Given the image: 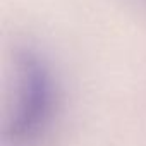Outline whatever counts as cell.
<instances>
[{
    "instance_id": "1",
    "label": "cell",
    "mask_w": 146,
    "mask_h": 146,
    "mask_svg": "<svg viewBox=\"0 0 146 146\" xmlns=\"http://www.w3.org/2000/svg\"><path fill=\"white\" fill-rule=\"evenodd\" d=\"M58 100V84L50 60L35 46L17 48L14 58V86L5 122V137L23 146L50 125Z\"/></svg>"
}]
</instances>
